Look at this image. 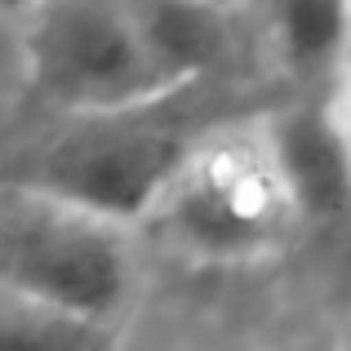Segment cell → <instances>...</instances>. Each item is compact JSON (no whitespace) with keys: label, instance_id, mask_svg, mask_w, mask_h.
Masks as SVG:
<instances>
[{"label":"cell","instance_id":"obj_5","mask_svg":"<svg viewBox=\"0 0 351 351\" xmlns=\"http://www.w3.org/2000/svg\"><path fill=\"white\" fill-rule=\"evenodd\" d=\"M267 152L276 160L298 218H338L351 209V156L338 103H298L267 129Z\"/></svg>","mask_w":351,"mask_h":351},{"label":"cell","instance_id":"obj_10","mask_svg":"<svg viewBox=\"0 0 351 351\" xmlns=\"http://www.w3.org/2000/svg\"><path fill=\"white\" fill-rule=\"evenodd\" d=\"M36 0H0V9H9V14H27Z\"/></svg>","mask_w":351,"mask_h":351},{"label":"cell","instance_id":"obj_11","mask_svg":"<svg viewBox=\"0 0 351 351\" xmlns=\"http://www.w3.org/2000/svg\"><path fill=\"white\" fill-rule=\"evenodd\" d=\"M347 5H351V0H347Z\"/></svg>","mask_w":351,"mask_h":351},{"label":"cell","instance_id":"obj_8","mask_svg":"<svg viewBox=\"0 0 351 351\" xmlns=\"http://www.w3.org/2000/svg\"><path fill=\"white\" fill-rule=\"evenodd\" d=\"M103 320L0 289V351H98Z\"/></svg>","mask_w":351,"mask_h":351},{"label":"cell","instance_id":"obj_1","mask_svg":"<svg viewBox=\"0 0 351 351\" xmlns=\"http://www.w3.org/2000/svg\"><path fill=\"white\" fill-rule=\"evenodd\" d=\"M152 218H160L178 249L205 263H258L298 223L263 138L191 143Z\"/></svg>","mask_w":351,"mask_h":351},{"label":"cell","instance_id":"obj_7","mask_svg":"<svg viewBox=\"0 0 351 351\" xmlns=\"http://www.w3.org/2000/svg\"><path fill=\"white\" fill-rule=\"evenodd\" d=\"M267 32L298 76H320L351 58L347 0H263Z\"/></svg>","mask_w":351,"mask_h":351},{"label":"cell","instance_id":"obj_4","mask_svg":"<svg viewBox=\"0 0 351 351\" xmlns=\"http://www.w3.org/2000/svg\"><path fill=\"white\" fill-rule=\"evenodd\" d=\"M187 138L152 125L147 112L85 116L40 156L32 187L103 214L120 227L147 223L187 156Z\"/></svg>","mask_w":351,"mask_h":351},{"label":"cell","instance_id":"obj_2","mask_svg":"<svg viewBox=\"0 0 351 351\" xmlns=\"http://www.w3.org/2000/svg\"><path fill=\"white\" fill-rule=\"evenodd\" d=\"M23 53L32 89L71 120L147 112L178 94L143 53L120 0H36Z\"/></svg>","mask_w":351,"mask_h":351},{"label":"cell","instance_id":"obj_3","mask_svg":"<svg viewBox=\"0 0 351 351\" xmlns=\"http://www.w3.org/2000/svg\"><path fill=\"white\" fill-rule=\"evenodd\" d=\"M129 227L27 187L0 200V289L107 320L134 285Z\"/></svg>","mask_w":351,"mask_h":351},{"label":"cell","instance_id":"obj_6","mask_svg":"<svg viewBox=\"0 0 351 351\" xmlns=\"http://www.w3.org/2000/svg\"><path fill=\"white\" fill-rule=\"evenodd\" d=\"M143 53L173 89H187L227 58L232 27L218 0H120Z\"/></svg>","mask_w":351,"mask_h":351},{"label":"cell","instance_id":"obj_9","mask_svg":"<svg viewBox=\"0 0 351 351\" xmlns=\"http://www.w3.org/2000/svg\"><path fill=\"white\" fill-rule=\"evenodd\" d=\"M338 116H343V134H347V156H351V80H347V94L338 103Z\"/></svg>","mask_w":351,"mask_h":351}]
</instances>
